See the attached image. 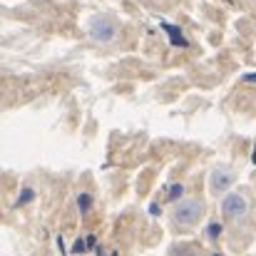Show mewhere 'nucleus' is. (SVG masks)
<instances>
[{
	"label": "nucleus",
	"instance_id": "obj_1",
	"mask_svg": "<svg viewBox=\"0 0 256 256\" xmlns=\"http://www.w3.org/2000/svg\"><path fill=\"white\" fill-rule=\"evenodd\" d=\"M249 214H252V196L246 189H236V192H226L224 199H222V219L226 224H244L249 222Z\"/></svg>",
	"mask_w": 256,
	"mask_h": 256
},
{
	"label": "nucleus",
	"instance_id": "obj_2",
	"mask_svg": "<svg viewBox=\"0 0 256 256\" xmlns=\"http://www.w3.org/2000/svg\"><path fill=\"white\" fill-rule=\"evenodd\" d=\"M204 212H206V206L199 196H186L172 206L170 219L176 229H194L204 219Z\"/></svg>",
	"mask_w": 256,
	"mask_h": 256
},
{
	"label": "nucleus",
	"instance_id": "obj_3",
	"mask_svg": "<svg viewBox=\"0 0 256 256\" xmlns=\"http://www.w3.org/2000/svg\"><path fill=\"white\" fill-rule=\"evenodd\" d=\"M87 32H90V38H92L94 42L110 45V42H114L117 35H120V22H117L114 18H110V15H94V18L90 20V25H87Z\"/></svg>",
	"mask_w": 256,
	"mask_h": 256
},
{
	"label": "nucleus",
	"instance_id": "obj_4",
	"mask_svg": "<svg viewBox=\"0 0 256 256\" xmlns=\"http://www.w3.org/2000/svg\"><path fill=\"white\" fill-rule=\"evenodd\" d=\"M234 182H236V172L234 167H229V164H216L212 174H209V192L214 194V196H222V194H226L232 186H234Z\"/></svg>",
	"mask_w": 256,
	"mask_h": 256
},
{
	"label": "nucleus",
	"instance_id": "obj_5",
	"mask_svg": "<svg viewBox=\"0 0 256 256\" xmlns=\"http://www.w3.org/2000/svg\"><path fill=\"white\" fill-rule=\"evenodd\" d=\"M170 256H202V252L192 242H176V244H172Z\"/></svg>",
	"mask_w": 256,
	"mask_h": 256
},
{
	"label": "nucleus",
	"instance_id": "obj_6",
	"mask_svg": "<svg viewBox=\"0 0 256 256\" xmlns=\"http://www.w3.org/2000/svg\"><path fill=\"white\" fill-rule=\"evenodd\" d=\"M249 256H256V254H249Z\"/></svg>",
	"mask_w": 256,
	"mask_h": 256
}]
</instances>
